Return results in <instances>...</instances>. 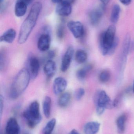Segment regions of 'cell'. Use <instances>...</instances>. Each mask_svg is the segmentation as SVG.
Here are the masks:
<instances>
[{"label": "cell", "instance_id": "obj_39", "mask_svg": "<svg viewBox=\"0 0 134 134\" xmlns=\"http://www.w3.org/2000/svg\"><path fill=\"white\" fill-rule=\"evenodd\" d=\"M62 0H52V2L55 4H59L61 2Z\"/></svg>", "mask_w": 134, "mask_h": 134}, {"label": "cell", "instance_id": "obj_14", "mask_svg": "<svg viewBox=\"0 0 134 134\" xmlns=\"http://www.w3.org/2000/svg\"><path fill=\"white\" fill-rule=\"evenodd\" d=\"M44 73L49 79L52 77L56 71V65L52 60H48L44 66Z\"/></svg>", "mask_w": 134, "mask_h": 134}, {"label": "cell", "instance_id": "obj_28", "mask_svg": "<svg viewBox=\"0 0 134 134\" xmlns=\"http://www.w3.org/2000/svg\"><path fill=\"white\" fill-rule=\"evenodd\" d=\"M65 34L64 27L62 25H60L57 27L56 30V36L58 39L61 40L63 38Z\"/></svg>", "mask_w": 134, "mask_h": 134}, {"label": "cell", "instance_id": "obj_17", "mask_svg": "<svg viewBox=\"0 0 134 134\" xmlns=\"http://www.w3.org/2000/svg\"><path fill=\"white\" fill-rule=\"evenodd\" d=\"M93 68V66L91 64H87L79 69L76 73V76L78 79L81 81L85 80L87 74L92 70Z\"/></svg>", "mask_w": 134, "mask_h": 134}, {"label": "cell", "instance_id": "obj_37", "mask_svg": "<svg viewBox=\"0 0 134 134\" xmlns=\"http://www.w3.org/2000/svg\"><path fill=\"white\" fill-rule=\"evenodd\" d=\"M68 134H80L76 130L73 129Z\"/></svg>", "mask_w": 134, "mask_h": 134}, {"label": "cell", "instance_id": "obj_30", "mask_svg": "<svg viewBox=\"0 0 134 134\" xmlns=\"http://www.w3.org/2000/svg\"><path fill=\"white\" fill-rule=\"evenodd\" d=\"M1 59H0V66H1V70L4 69L6 64V56L5 53L4 51L1 52Z\"/></svg>", "mask_w": 134, "mask_h": 134}, {"label": "cell", "instance_id": "obj_24", "mask_svg": "<svg viewBox=\"0 0 134 134\" xmlns=\"http://www.w3.org/2000/svg\"><path fill=\"white\" fill-rule=\"evenodd\" d=\"M56 124V120L53 118L46 123L42 131L43 134H52Z\"/></svg>", "mask_w": 134, "mask_h": 134}, {"label": "cell", "instance_id": "obj_36", "mask_svg": "<svg viewBox=\"0 0 134 134\" xmlns=\"http://www.w3.org/2000/svg\"><path fill=\"white\" fill-rule=\"evenodd\" d=\"M134 51V41H131L130 46V52H133Z\"/></svg>", "mask_w": 134, "mask_h": 134}, {"label": "cell", "instance_id": "obj_29", "mask_svg": "<svg viewBox=\"0 0 134 134\" xmlns=\"http://www.w3.org/2000/svg\"><path fill=\"white\" fill-rule=\"evenodd\" d=\"M85 90L83 88L80 87L76 91L74 94L76 100H79L82 98L85 95Z\"/></svg>", "mask_w": 134, "mask_h": 134}, {"label": "cell", "instance_id": "obj_20", "mask_svg": "<svg viewBox=\"0 0 134 134\" xmlns=\"http://www.w3.org/2000/svg\"><path fill=\"white\" fill-rule=\"evenodd\" d=\"M127 120V116L126 114H122L116 120V126L119 133L122 134L125 132L126 124Z\"/></svg>", "mask_w": 134, "mask_h": 134}, {"label": "cell", "instance_id": "obj_11", "mask_svg": "<svg viewBox=\"0 0 134 134\" xmlns=\"http://www.w3.org/2000/svg\"><path fill=\"white\" fill-rule=\"evenodd\" d=\"M104 7L101 5L99 8L93 9L90 12V22L93 26H96L100 23L104 12Z\"/></svg>", "mask_w": 134, "mask_h": 134}, {"label": "cell", "instance_id": "obj_40", "mask_svg": "<svg viewBox=\"0 0 134 134\" xmlns=\"http://www.w3.org/2000/svg\"><path fill=\"white\" fill-rule=\"evenodd\" d=\"M133 92L134 93V80L133 82Z\"/></svg>", "mask_w": 134, "mask_h": 134}, {"label": "cell", "instance_id": "obj_18", "mask_svg": "<svg viewBox=\"0 0 134 134\" xmlns=\"http://www.w3.org/2000/svg\"><path fill=\"white\" fill-rule=\"evenodd\" d=\"M52 99L49 96L45 97L42 103V109L43 113L46 118L49 119L51 114Z\"/></svg>", "mask_w": 134, "mask_h": 134}, {"label": "cell", "instance_id": "obj_27", "mask_svg": "<svg viewBox=\"0 0 134 134\" xmlns=\"http://www.w3.org/2000/svg\"><path fill=\"white\" fill-rule=\"evenodd\" d=\"M119 42V38L116 37L113 44L109 50L108 55H111L114 54V53L115 52L116 49V48L118 47Z\"/></svg>", "mask_w": 134, "mask_h": 134}, {"label": "cell", "instance_id": "obj_13", "mask_svg": "<svg viewBox=\"0 0 134 134\" xmlns=\"http://www.w3.org/2000/svg\"><path fill=\"white\" fill-rule=\"evenodd\" d=\"M72 11L71 5L63 2H60L57 4L56 8L57 14L61 16H68L71 14Z\"/></svg>", "mask_w": 134, "mask_h": 134}, {"label": "cell", "instance_id": "obj_3", "mask_svg": "<svg viewBox=\"0 0 134 134\" xmlns=\"http://www.w3.org/2000/svg\"><path fill=\"white\" fill-rule=\"evenodd\" d=\"M23 116L26 120L28 127L31 129L35 128L41 122L42 118L39 103L36 100L32 102L28 108L23 112Z\"/></svg>", "mask_w": 134, "mask_h": 134}, {"label": "cell", "instance_id": "obj_33", "mask_svg": "<svg viewBox=\"0 0 134 134\" xmlns=\"http://www.w3.org/2000/svg\"><path fill=\"white\" fill-rule=\"evenodd\" d=\"M120 3L125 5H128L131 3L132 0H119Z\"/></svg>", "mask_w": 134, "mask_h": 134}, {"label": "cell", "instance_id": "obj_42", "mask_svg": "<svg viewBox=\"0 0 134 134\" xmlns=\"http://www.w3.org/2000/svg\"><path fill=\"white\" fill-rule=\"evenodd\" d=\"M23 134H29L27 133H23Z\"/></svg>", "mask_w": 134, "mask_h": 134}, {"label": "cell", "instance_id": "obj_22", "mask_svg": "<svg viewBox=\"0 0 134 134\" xmlns=\"http://www.w3.org/2000/svg\"><path fill=\"white\" fill-rule=\"evenodd\" d=\"M121 8L119 4H115L112 6L111 12L110 20L112 23L115 24L118 22L119 19Z\"/></svg>", "mask_w": 134, "mask_h": 134}, {"label": "cell", "instance_id": "obj_16", "mask_svg": "<svg viewBox=\"0 0 134 134\" xmlns=\"http://www.w3.org/2000/svg\"><path fill=\"white\" fill-rule=\"evenodd\" d=\"M16 36V32L14 29L11 28L5 31L0 38L1 42L6 43H12L14 41Z\"/></svg>", "mask_w": 134, "mask_h": 134}, {"label": "cell", "instance_id": "obj_25", "mask_svg": "<svg viewBox=\"0 0 134 134\" xmlns=\"http://www.w3.org/2000/svg\"><path fill=\"white\" fill-rule=\"evenodd\" d=\"M131 41L130 35H127L124 38L123 44V52L124 56L126 57L130 52V46Z\"/></svg>", "mask_w": 134, "mask_h": 134}, {"label": "cell", "instance_id": "obj_7", "mask_svg": "<svg viewBox=\"0 0 134 134\" xmlns=\"http://www.w3.org/2000/svg\"><path fill=\"white\" fill-rule=\"evenodd\" d=\"M28 69L31 79L34 80L37 78L39 72L40 64L39 60L37 57L33 56L30 57L28 61Z\"/></svg>", "mask_w": 134, "mask_h": 134}, {"label": "cell", "instance_id": "obj_8", "mask_svg": "<svg viewBox=\"0 0 134 134\" xmlns=\"http://www.w3.org/2000/svg\"><path fill=\"white\" fill-rule=\"evenodd\" d=\"M74 53V48L72 46L68 47L63 56L61 61V70L65 72L70 67Z\"/></svg>", "mask_w": 134, "mask_h": 134}, {"label": "cell", "instance_id": "obj_15", "mask_svg": "<svg viewBox=\"0 0 134 134\" xmlns=\"http://www.w3.org/2000/svg\"><path fill=\"white\" fill-rule=\"evenodd\" d=\"M100 124L97 122H90L85 124L83 131L85 134H97L100 130Z\"/></svg>", "mask_w": 134, "mask_h": 134}, {"label": "cell", "instance_id": "obj_35", "mask_svg": "<svg viewBox=\"0 0 134 134\" xmlns=\"http://www.w3.org/2000/svg\"><path fill=\"white\" fill-rule=\"evenodd\" d=\"M75 1V0H62L61 2H63V3H66V4L72 5V3L74 2Z\"/></svg>", "mask_w": 134, "mask_h": 134}, {"label": "cell", "instance_id": "obj_1", "mask_svg": "<svg viewBox=\"0 0 134 134\" xmlns=\"http://www.w3.org/2000/svg\"><path fill=\"white\" fill-rule=\"evenodd\" d=\"M42 7L41 3L39 2L32 5L28 15L20 27L18 39V43L20 44H24L27 41L37 23Z\"/></svg>", "mask_w": 134, "mask_h": 134}, {"label": "cell", "instance_id": "obj_31", "mask_svg": "<svg viewBox=\"0 0 134 134\" xmlns=\"http://www.w3.org/2000/svg\"><path fill=\"white\" fill-rule=\"evenodd\" d=\"M2 95H1L0 97V113L1 116V117L2 115V111H3V107H4V99Z\"/></svg>", "mask_w": 134, "mask_h": 134}, {"label": "cell", "instance_id": "obj_34", "mask_svg": "<svg viewBox=\"0 0 134 134\" xmlns=\"http://www.w3.org/2000/svg\"><path fill=\"white\" fill-rule=\"evenodd\" d=\"M33 0H17V1L21 2L24 4H26L27 5L30 4L31 2H32Z\"/></svg>", "mask_w": 134, "mask_h": 134}, {"label": "cell", "instance_id": "obj_23", "mask_svg": "<svg viewBox=\"0 0 134 134\" xmlns=\"http://www.w3.org/2000/svg\"><path fill=\"white\" fill-rule=\"evenodd\" d=\"M88 58L87 53L83 49L77 50L75 53V59L78 63L83 64L86 62Z\"/></svg>", "mask_w": 134, "mask_h": 134}, {"label": "cell", "instance_id": "obj_38", "mask_svg": "<svg viewBox=\"0 0 134 134\" xmlns=\"http://www.w3.org/2000/svg\"><path fill=\"white\" fill-rule=\"evenodd\" d=\"M100 1L103 4L106 5L109 3L110 0H100Z\"/></svg>", "mask_w": 134, "mask_h": 134}, {"label": "cell", "instance_id": "obj_21", "mask_svg": "<svg viewBox=\"0 0 134 134\" xmlns=\"http://www.w3.org/2000/svg\"><path fill=\"white\" fill-rule=\"evenodd\" d=\"M27 5L21 2H16L15 7V15L17 17H21L25 15L27 11Z\"/></svg>", "mask_w": 134, "mask_h": 134}, {"label": "cell", "instance_id": "obj_6", "mask_svg": "<svg viewBox=\"0 0 134 134\" xmlns=\"http://www.w3.org/2000/svg\"><path fill=\"white\" fill-rule=\"evenodd\" d=\"M67 27L75 38H81L84 35V26L79 21H69L67 23Z\"/></svg>", "mask_w": 134, "mask_h": 134}, {"label": "cell", "instance_id": "obj_9", "mask_svg": "<svg viewBox=\"0 0 134 134\" xmlns=\"http://www.w3.org/2000/svg\"><path fill=\"white\" fill-rule=\"evenodd\" d=\"M67 86V82L65 78L61 76L54 79L53 84V90L56 95H60L64 92Z\"/></svg>", "mask_w": 134, "mask_h": 134}, {"label": "cell", "instance_id": "obj_41", "mask_svg": "<svg viewBox=\"0 0 134 134\" xmlns=\"http://www.w3.org/2000/svg\"><path fill=\"white\" fill-rule=\"evenodd\" d=\"M4 0H1V3H2V2H4Z\"/></svg>", "mask_w": 134, "mask_h": 134}, {"label": "cell", "instance_id": "obj_10", "mask_svg": "<svg viewBox=\"0 0 134 134\" xmlns=\"http://www.w3.org/2000/svg\"><path fill=\"white\" fill-rule=\"evenodd\" d=\"M51 38L49 33L42 34L39 38L37 43V48L41 52H46L49 49Z\"/></svg>", "mask_w": 134, "mask_h": 134}, {"label": "cell", "instance_id": "obj_26", "mask_svg": "<svg viewBox=\"0 0 134 134\" xmlns=\"http://www.w3.org/2000/svg\"><path fill=\"white\" fill-rule=\"evenodd\" d=\"M111 73L108 70H104L101 71L99 76L100 82L103 83L108 82L111 78Z\"/></svg>", "mask_w": 134, "mask_h": 134}, {"label": "cell", "instance_id": "obj_4", "mask_svg": "<svg viewBox=\"0 0 134 134\" xmlns=\"http://www.w3.org/2000/svg\"><path fill=\"white\" fill-rule=\"evenodd\" d=\"M116 28L114 25H111L105 32L100 35L99 46L103 55H108L109 50L113 44L116 37Z\"/></svg>", "mask_w": 134, "mask_h": 134}, {"label": "cell", "instance_id": "obj_32", "mask_svg": "<svg viewBox=\"0 0 134 134\" xmlns=\"http://www.w3.org/2000/svg\"><path fill=\"white\" fill-rule=\"evenodd\" d=\"M56 53L53 51H49L48 53V57H49V60H52L55 57Z\"/></svg>", "mask_w": 134, "mask_h": 134}, {"label": "cell", "instance_id": "obj_12", "mask_svg": "<svg viewBox=\"0 0 134 134\" xmlns=\"http://www.w3.org/2000/svg\"><path fill=\"white\" fill-rule=\"evenodd\" d=\"M20 127L17 120L14 117L8 120L5 127L6 134H19Z\"/></svg>", "mask_w": 134, "mask_h": 134}, {"label": "cell", "instance_id": "obj_5", "mask_svg": "<svg viewBox=\"0 0 134 134\" xmlns=\"http://www.w3.org/2000/svg\"><path fill=\"white\" fill-rule=\"evenodd\" d=\"M94 102L96 107V111L99 115H102L106 109H111L114 108L113 103L105 91H99L96 93Z\"/></svg>", "mask_w": 134, "mask_h": 134}, {"label": "cell", "instance_id": "obj_2", "mask_svg": "<svg viewBox=\"0 0 134 134\" xmlns=\"http://www.w3.org/2000/svg\"><path fill=\"white\" fill-rule=\"evenodd\" d=\"M30 75L28 69L23 68L17 73L10 88L9 95L12 99L18 98L26 89L29 85Z\"/></svg>", "mask_w": 134, "mask_h": 134}, {"label": "cell", "instance_id": "obj_19", "mask_svg": "<svg viewBox=\"0 0 134 134\" xmlns=\"http://www.w3.org/2000/svg\"><path fill=\"white\" fill-rule=\"evenodd\" d=\"M71 99V94L68 92H63L60 95L58 100V104L61 108H65L69 104Z\"/></svg>", "mask_w": 134, "mask_h": 134}]
</instances>
